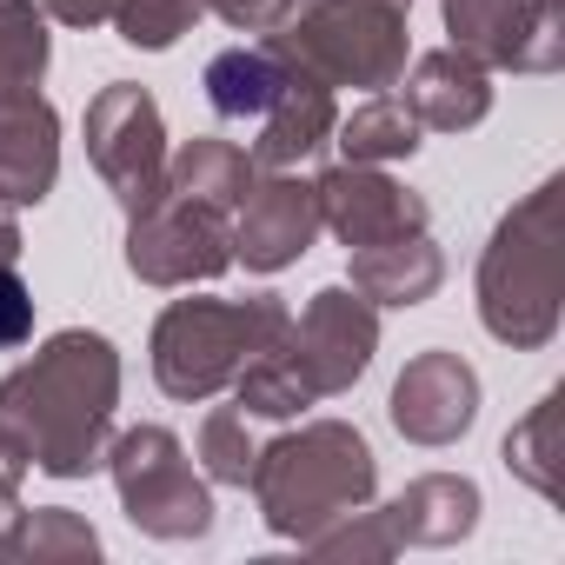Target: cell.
I'll return each instance as SVG.
<instances>
[{
	"label": "cell",
	"mask_w": 565,
	"mask_h": 565,
	"mask_svg": "<svg viewBox=\"0 0 565 565\" xmlns=\"http://www.w3.org/2000/svg\"><path fill=\"white\" fill-rule=\"evenodd\" d=\"M120 353L107 333L67 327L0 380V433L47 479H94L114 446Z\"/></svg>",
	"instance_id": "cell-1"
},
{
	"label": "cell",
	"mask_w": 565,
	"mask_h": 565,
	"mask_svg": "<svg viewBox=\"0 0 565 565\" xmlns=\"http://www.w3.org/2000/svg\"><path fill=\"white\" fill-rule=\"evenodd\" d=\"M253 505L273 539L307 545L313 532L340 525L347 512L373 505L380 492V459L360 426L347 419H307L300 433H279L273 446L253 452Z\"/></svg>",
	"instance_id": "cell-2"
},
{
	"label": "cell",
	"mask_w": 565,
	"mask_h": 565,
	"mask_svg": "<svg viewBox=\"0 0 565 565\" xmlns=\"http://www.w3.org/2000/svg\"><path fill=\"white\" fill-rule=\"evenodd\" d=\"M558 200L565 180H539L486 239L479 253V327L512 347V353H539L558 340V313H565V279H558Z\"/></svg>",
	"instance_id": "cell-3"
},
{
	"label": "cell",
	"mask_w": 565,
	"mask_h": 565,
	"mask_svg": "<svg viewBox=\"0 0 565 565\" xmlns=\"http://www.w3.org/2000/svg\"><path fill=\"white\" fill-rule=\"evenodd\" d=\"M287 300L253 294V300H173L153 320V386L180 406H206L239 380L246 360H259L279 333H287Z\"/></svg>",
	"instance_id": "cell-4"
},
{
	"label": "cell",
	"mask_w": 565,
	"mask_h": 565,
	"mask_svg": "<svg viewBox=\"0 0 565 565\" xmlns=\"http://www.w3.org/2000/svg\"><path fill=\"white\" fill-rule=\"evenodd\" d=\"M273 41L327 87H366V94L399 87L413 54L406 8H386V0H294V14L273 28Z\"/></svg>",
	"instance_id": "cell-5"
},
{
	"label": "cell",
	"mask_w": 565,
	"mask_h": 565,
	"mask_svg": "<svg viewBox=\"0 0 565 565\" xmlns=\"http://www.w3.org/2000/svg\"><path fill=\"white\" fill-rule=\"evenodd\" d=\"M107 472L120 492V512L134 519V532L186 545L213 532V492L206 472L186 459V446L167 426H127L107 446Z\"/></svg>",
	"instance_id": "cell-6"
},
{
	"label": "cell",
	"mask_w": 565,
	"mask_h": 565,
	"mask_svg": "<svg viewBox=\"0 0 565 565\" xmlns=\"http://www.w3.org/2000/svg\"><path fill=\"white\" fill-rule=\"evenodd\" d=\"M233 266V220L220 206H200L186 193H160L140 213H127V273L140 287H200Z\"/></svg>",
	"instance_id": "cell-7"
},
{
	"label": "cell",
	"mask_w": 565,
	"mask_h": 565,
	"mask_svg": "<svg viewBox=\"0 0 565 565\" xmlns=\"http://www.w3.org/2000/svg\"><path fill=\"white\" fill-rule=\"evenodd\" d=\"M87 160L120 200V213H140L167 193V120L140 81H107L87 100Z\"/></svg>",
	"instance_id": "cell-8"
},
{
	"label": "cell",
	"mask_w": 565,
	"mask_h": 565,
	"mask_svg": "<svg viewBox=\"0 0 565 565\" xmlns=\"http://www.w3.org/2000/svg\"><path fill=\"white\" fill-rule=\"evenodd\" d=\"M279 353L294 360V373L307 380L313 399H340L366 380L373 353H380V307L360 300L353 287H320L300 320H287Z\"/></svg>",
	"instance_id": "cell-9"
},
{
	"label": "cell",
	"mask_w": 565,
	"mask_h": 565,
	"mask_svg": "<svg viewBox=\"0 0 565 565\" xmlns=\"http://www.w3.org/2000/svg\"><path fill=\"white\" fill-rule=\"evenodd\" d=\"M446 34L486 74H558L565 21L558 0H439Z\"/></svg>",
	"instance_id": "cell-10"
},
{
	"label": "cell",
	"mask_w": 565,
	"mask_h": 565,
	"mask_svg": "<svg viewBox=\"0 0 565 565\" xmlns=\"http://www.w3.org/2000/svg\"><path fill=\"white\" fill-rule=\"evenodd\" d=\"M320 186L300 180L294 167H273L246 186V200L233 206V259L246 273H287L294 259L313 253L320 239Z\"/></svg>",
	"instance_id": "cell-11"
},
{
	"label": "cell",
	"mask_w": 565,
	"mask_h": 565,
	"mask_svg": "<svg viewBox=\"0 0 565 565\" xmlns=\"http://www.w3.org/2000/svg\"><path fill=\"white\" fill-rule=\"evenodd\" d=\"M313 186H320V226H327L347 253L386 246V239H406V233H426V220H433L426 193H413V186L393 180L386 167L340 160V167H327Z\"/></svg>",
	"instance_id": "cell-12"
},
{
	"label": "cell",
	"mask_w": 565,
	"mask_h": 565,
	"mask_svg": "<svg viewBox=\"0 0 565 565\" xmlns=\"http://www.w3.org/2000/svg\"><path fill=\"white\" fill-rule=\"evenodd\" d=\"M386 419L399 439L413 446H452L472 433L479 419V373L446 353V347H426L406 360V373L393 380V399H386Z\"/></svg>",
	"instance_id": "cell-13"
},
{
	"label": "cell",
	"mask_w": 565,
	"mask_h": 565,
	"mask_svg": "<svg viewBox=\"0 0 565 565\" xmlns=\"http://www.w3.org/2000/svg\"><path fill=\"white\" fill-rule=\"evenodd\" d=\"M399 100L433 134H472L492 114V74L459 47H433L399 74Z\"/></svg>",
	"instance_id": "cell-14"
},
{
	"label": "cell",
	"mask_w": 565,
	"mask_h": 565,
	"mask_svg": "<svg viewBox=\"0 0 565 565\" xmlns=\"http://www.w3.org/2000/svg\"><path fill=\"white\" fill-rule=\"evenodd\" d=\"M61 180V114L47 94L0 107V200L41 206Z\"/></svg>",
	"instance_id": "cell-15"
},
{
	"label": "cell",
	"mask_w": 565,
	"mask_h": 565,
	"mask_svg": "<svg viewBox=\"0 0 565 565\" xmlns=\"http://www.w3.org/2000/svg\"><path fill=\"white\" fill-rule=\"evenodd\" d=\"M333 127H340L333 87H327L320 74H307V67H300V74L287 81V94L266 107V120H253L246 153H253V167H259V173H273V167H300V160H313V153L333 140Z\"/></svg>",
	"instance_id": "cell-16"
},
{
	"label": "cell",
	"mask_w": 565,
	"mask_h": 565,
	"mask_svg": "<svg viewBox=\"0 0 565 565\" xmlns=\"http://www.w3.org/2000/svg\"><path fill=\"white\" fill-rule=\"evenodd\" d=\"M294 74H300V61L279 47L273 34H259V41H246V47L213 54L206 74H200V87H206V107H213L220 120L253 127V120H266V107H273L279 94H287Z\"/></svg>",
	"instance_id": "cell-17"
},
{
	"label": "cell",
	"mask_w": 565,
	"mask_h": 565,
	"mask_svg": "<svg viewBox=\"0 0 565 565\" xmlns=\"http://www.w3.org/2000/svg\"><path fill=\"white\" fill-rule=\"evenodd\" d=\"M380 512H386V525H393L399 545H459V539H472L486 499H479V486L466 472H419Z\"/></svg>",
	"instance_id": "cell-18"
},
{
	"label": "cell",
	"mask_w": 565,
	"mask_h": 565,
	"mask_svg": "<svg viewBox=\"0 0 565 565\" xmlns=\"http://www.w3.org/2000/svg\"><path fill=\"white\" fill-rule=\"evenodd\" d=\"M439 279H446V253L433 246V233H406L386 246H360L347 287L373 307H426L439 294Z\"/></svg>",
	"instance_id": "cell-19"
},
{
	"label": "cell",
	"mask_w": 565,
	"mask_h": 565,
	"mask_svg": "<svg viewBox=\"0 0 565 565\" xmlns=\"http://www.w3.org/2000/svg\"><path fill=\"white\" fill-rule=\"evenodd\" d=\"M253 180H259L253 153L233 147V140H220V134H193L180 153H167V186L186 193V200H200V206H220L226 220H233V206L246 200Z\"/></svg>",
	"instance_id": "cell-20"
},
{
	"label": "cell",
	"mask_w": 565,
	"mask_h": 565,
	"mask_svg": "<svg viewBox=\"0 0 565 565\" xmlns=\"http://www.w3.org/2000/svg\"><path fill=\"white\" fill-rule=\"evenodd\" d=\"M419 120H413V107L386 87V94H366L340 127H333V140H340V153L347 160H360V167H393V160H413L419 153Z\"/></svg>",
	"instance_id": "cell-21"
},
{
	"label": "cell",
	"mask_w": 565,
	"mask_h": 565,
	"mask_svg": "<svg viewBox=\"0 0 565 565\" xmlns=\"http://www.w3.org/2000/svg\"><path fill=\"white\" fill-rule=\"evenodd\" d=\"M47 61H54V34L41 0H0V107L41 94Z\"/></svg>",
	"instance_id": "cell-22"
},
{
	"label": "cell",
	"mask_w": 565,
	"mask_h": 565,
	"mask_svg": "<svg viewBox=\"0 0 565 565\" xmlns=\"http://www.w3.org/2000/svg\"><path fill=\"white\" fill-rule=\"evenodd\" d=\"M558 413H565V386H552L512 433H505V466L539 492V499H558Z\"/></svg>",
	"instance_id": "cell-23"
},
{
	"label": "cell",
	"mask_w": 565,
	"mask_h": 565,
	"mask_svg": "<svg viewBox=\"0 0 565 565\" xmlns=\"http://www.w3.org/2000/svg\"><path fill=\"white\" fill-rule=\"evenodd\" d=\"M8 558H100V532L67 505H34L8 539Z\"/></svg>",
	"instance_id": "cell-24"
},
{
	"label": "cell",
	"mask_w": 565,
	"mask_h": 565,
	"mask_svg": "<svg viewBox=\"0 0 565 565\" xmlns=\"http://www.w3.org/2000/svg\"><path fill=\"white\" fill-rule=\"evenodd\" d=\"M253 426H246V413L239 406H213L206 419H200V439H193V459H200V472L213 479V486H246L253 479Z\"/></svg>",
	"instance_id": "cell-25"
},
{
	"label": "cell",
	"mask_w": 565,
	"mask_h": 565,
	"mask_svg": "<svg viewBox=\"0 0 565 565\" xmlns=\"http://www.w3.org/2000/svg\"><path fill=\"white\" fill-rule=\"evenodd\" d=\"M200 14H206L200 0H120L107 28H120V41L140 54H167L180 34H193Z\"/></svg>",
	"instance_id": "cell-26"
},
{
	"label": "cell",
	"mask_w": 565,
	"mask_h": 565,
	"mask_svg": "<svg viewBox=\"0 0 565 565\" xmlns=\"http://www.w3.org/2000/svg\"><path fill=\"white\" fill-rule=\"evenodd\" d=\"M307 552L313 558H393L399 552V539H393V525H386V512H347L340 525H327V532H313L307 539Z\"/></svg>",
	"instance_id": "cell-27"
},
{
	"label": "cell",
	"mask_w": 565,
	"mask_h": 565,
	"mask_svg": "<svg viewBox=\"0 0 565 565\" xmlns=\"http://www.w3.org/2000/svg\"><path fill=\"white\" fill-rule=\"evenodd\" d=\"M28 340H34V294L14 266H0V353H14Z\"/></svg>",
	"instance_id": "cell-28"
},
{
	"label": "cell",
	"mask_w": 565,
	"mask_h": 565,
	"mask_svg": "<svg viewBox=\"0 0 565 565\" xmlns=\"http://www.w3.org/2000/svg\"><path fill=\"white\" fill-rule=\"evenodd\" d=\"M21 479H28V452L0 433V558H8V539H14V525H21Z\"/></svg>",
	"instance_id": "cell-29"
},
{
	"label": "cell",
	"mask_w": 565,
	"mask_h": 565,
	"mask_svg": "<svg viewBox=\"0 0 565 565\" xmlns=\"http://www.w3.org/2000/svg\"><path fill=\"white\" fill-rule=\"evenodd\" d=\"M206 14H220L226 28H239V34H273L279 21L294 14V0H200Z\"/></svg>",
	"instance_id": "cell-30"
},
{
	"label": "cell",
	"mask_w": 565,
	"mask_h": 565,
	"mask_svg": "<svg viewBox=\"0 0 565 565\" xmlns=\"http://www.w3.org/2000/svg\"><path fill=\"white\" fill-rule=\"evenodd\" d=\"M120 0H41V14L61 28H107Z\"/></svg>",
	"instance_id": "cell-31"
},
{
	"label": "cell",
	"mask_w": 565,
	"mask_h": 565,
	"mask_svg": "<svg viewBox=\"0 0 565 565\" xmlns=\"http://www.w3.org/2000/svg\"><path fill=\"white\" fill-rule=\"evenodd\" d=\"M21 206H8V200H0V266H21Z\"/></svg>",
	"instance_id": "cell-32"
}]
</instances>
